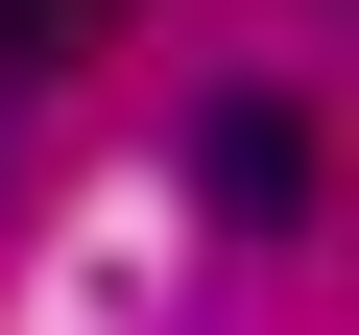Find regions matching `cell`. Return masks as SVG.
<instances>
[{
	"instance_id": "6da1fadb",
	"label": "cell",
	"mask_w": 359,
	"mask_h": 335,
	"mask_svg": "<svg viewBox=\"0 0 359 335\" xmlns=\"http://www.w3.org/2000/svg\"><path fill=\"white\" fill-rule=\"evenodd\" d=\"M192 168H216V216H240V240H287V216H311V96H216Z\"/></svg>"
},
{
	"instance_id": "7a4b0ae2",
	"label": "cell",
	"mask_w": 359,
	"mask_h": 335,
	"mask_svg": "<svg viewBox=\"0 0 359 335\" xmlns=\"http://www.w3.org/2000/svg\"><path fill=\"white\" fill-rule=\"evenodd\" d=\"M48 25H72V0H0V72H25V48H48Z\"/></svg>"
}]
</instances>
